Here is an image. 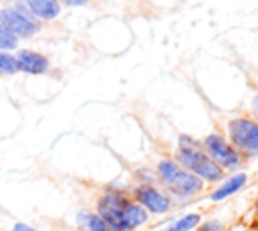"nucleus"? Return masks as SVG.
<instances>
[{"mask_svg": "<svg viewBox=\"0 0 258 231\" xmlns=\"http://www.w3.org/2000/svg\"><path fill=\"white\" fill-rule=\"evenodd\" d=\"M181 147H179V161L200 179H208V181H218L222 177V169L220 165H216L212 161V157L204 155L189 139L181 137L179 139Z\"/></svg>", "mask_w": 258, "mask_h": 231, "instance_id": "1", "label": "nucleus"}, {"mask_svg": "<svg viewBox=\"0 0 258 231\" xmlns=\"http://www.w3.org/2000/svg\"><path fill=\"white\" fill-rule=\"evenodd\" d=\"M159 177L163 179V183L175 193V195H194L202 189V179L196 177L194 173H185L181 171L173 161H161L159 167Z\"/></svg>", "mask_w": 258, "mask_h": 231, "instance_id": "2", "label": "nucleus"}, {"mask_svg": "<svg viewBox=\"0 0 258 231\" xmlns=\"http://www.w3.org/2000/svg\"><path fill=\"white\" fill-rule=\"evenodd\" d=\"M230 139L232 143L246 151V153H256L258 151V125L248 121V119H234L230 125Z\"/></svg>", "mask_w": 258, "mask_h": 231, "instance_id": "3", "label": "nucleus"}, {"mask_svg": "<svg viewBox=\"0 0 258 231\" xmlns=\"http://www.w3.org/2000/svg\"><path fill=\"white\" fill-rule=\"evenodd\" d=\"M127 201L119 193H107L99 201V217L109 225L111 231H121V213Z\"/></svg>", "mask_w": 258, "mask_h": 231, "instance_id": "4", "label": "nucleus"}, {"mask_svg": "<svg viewBox=\"0 0 258 231\" xmlns=\"http://www.w3.org/2000/svg\"><path fill=\"white\" fill-rule=\"evenodd\" d=\"M36 28L38 24L34 20L16 10H0V30L12 36H30L36 32Z\"/></svg>", "mask_w": 258, "mask_h": 231, "instance_id": "5", "label": "nucleus"}, {"mask_svg": "<svg viewBox=\"0 0 258 231\" xmlns=\"http://www.w3.org/2000/svg\"><path fill=\"white\" fill-rule=\"evenodd\" d=\"M208 153L212 155V161L216 165H224V167H236L240 163L238 153L220 137V135H208L204 141Z\"/></svg>", "mask_w": 258, "mask_h": 231, "instance_id": "6", "label": "nucleus"}, {"mask_svg": "<svg viewBox=\"0 0 258 231\" xmlns=\"http://www.w3.org/2000/svg\"><path fill=\"white\" fill-rule=\"evenodd\" d=\"M135 195H137L139 203L145 209L153 211V213H165L169 209V199L163 193H159L157 189H153V187H139L135 191Z\"/></svg>", "mask_w": 258, "mask_h": 231, "instance_id": "7", "label": "nucleus"}, {"mask_svg": "<svg viewBox=\"0 0 258 231\" xmlns=\"http://www.w3.org/2000/svg\"><path fill=\"white\" fill-rule=\"evenodd\" d=\"M16 66L24 72H30V74H40L48 68V60L34 52V50H20L18 56H16Z\"/></svg>", "mask_w": 258, "mask_h": 231, "instance_id": "8", "label": "nucleus"}, {"mask_svg": "<svg viewBox=\"0 0 258 231\" xmlns=\"http://www.w3.org/2000/svg\"><path fill=\"white\" fill-rule=\"evenodd\" d=\"M147 221V213L141 205H133V203H127L123 213H121V231L125 229H133L137 225H143Z\"/></svg>", "mask_w": 258, "mask_h": 231, "instance_id": "9", "label": "nucleus"}, {"mask_svg": "<svg viewBox=\"0 0 258 231\" xmlns=\"http://www.w3.org/2000/svg\"><path fill=\"white\" fill-rule=\"evenodd\" d=\"M30 10L40 18H54L58 16V0H26Z\"/></svg>", "mask_w": 258, "mask_h": 231, "instance_id": "10", "label": "nucleus"}, {"mask_svg": "<svg viewBox=\"0 0 258 231\" xmlns=\"http://www.w3.org/2000/svg\"><path fill=\"white\" fill-rule=\"evenodd\" d=\"M246 183V175L244 173H238V175H234V177H230L220 189H216L214 193H212V201H220V199H226L228 195H232V193H236L242 185Z\"/></svg>", "mask_w": 258, "mask_h": 231, "instance_id": "11", "label": "nucleus"}, {"mask_svg": "<svg viewBox=\"0 0 258 231\" xmlns=\"http://www.w3.org/2000/svg\"><path fill=\"white\" fill-rule=\"evenodd\" d=\"M79 223H81L87 231H111V229H109V225H107L99 215L81 213V215H79Z\"/></svg>", "mask_w": 258, "mask_h": 231, "instance_id": "12", "label": "nucleus"}, {"mask_svg": "<svg viewBox=\"0 0 258 231\" xmlns=\"http://www.w3.org/2000/svg\"><path fill=\"white\" fill-rule=\"evenodd\" d=\"M200 223V215H196V213H191V215H185V217H181L177 223H173L167 231H187V229H191V227H196Z\"/></svg>", "mask_w": 258, "mask_h": 231, "instance_id": "13", "label": "nucleus"}, {"mask_svg": "<svg viewBox=\"0 0 258 231\" xmlns=\"http://www.w3.org/2000/svg\"><path fill=\"white\" fill-rule=\"evenodd\" d=\"M16 70H18L16 58L6 52H0V74H14Z\"/></svg>", "mask_w": 258, "mask_h": 231, "instance_id": "14", "label": "nucleus"}, {"mask_svg": "<svg viewBox=\"0 0 258 231\" xmlns=\"http://www.w3.org/2000/svg\"><path fill=\"white\" fill-rule=\"evenodd\" d=\"M16 46V36L0 30V48H14Z\"/></svg>", "mask_w": 258, "mask_h": 231, "instance_id": "15", "label": "nucleus"}, {"mask_svg": "<svg viewBox=\"0 0 258 231\" xmlns=\"http://www.w3.org/2000/svg\"><path fill=\"white\" fill-rule=\"evenodd\" d=\"M220 229H222L220 221H210V223L202 225V229H198V231H220Z\"/></svg>", "mask_w": 258, "mask_h": 231, "instance_id": "16", "label": "nucleus"}, {"mask_svg": "<svg viewBox=\"0 0 258 231\" xmlns=\"http://www.w3.org/2000/svg\"><path fill=\"white\" fill-rule=\"evenodd\" d=\"M12 231H34L30 225H24V223H16L14 227H12Z\"/></svg>", "mask_w": 258, "mask_h": 231, "instance_id": "17", "label": "nucleus"}, {"mask_svg": "<svg viewBox=\"0 0 258 231\" xmlns=\"http://www.w3.org/2000/svg\"><path fill=\"white\" fill-rule=\"evenodd\" d=\"M252 110H254V114H256V119H258V94H256L254 100H252Z\"/></svg>", "mask_w": 258, "mask_h": 231, "instance_id": "18", "label": "nucleus"}, {"mask_svg": "<svg viewBox=\"0 0 258 231\" xmlns=\"http://www.w3.org/2000/svg\"><path fill=\"white\" fill-rule=\"evenodd\" d=\"M67 4H73V6H77V4H83V2H87V0H64Z\"/></svg>", "mask_w": 258, "mask_h": 231, "instance_id": "19", "label": "nucleus"}]
</instances>
